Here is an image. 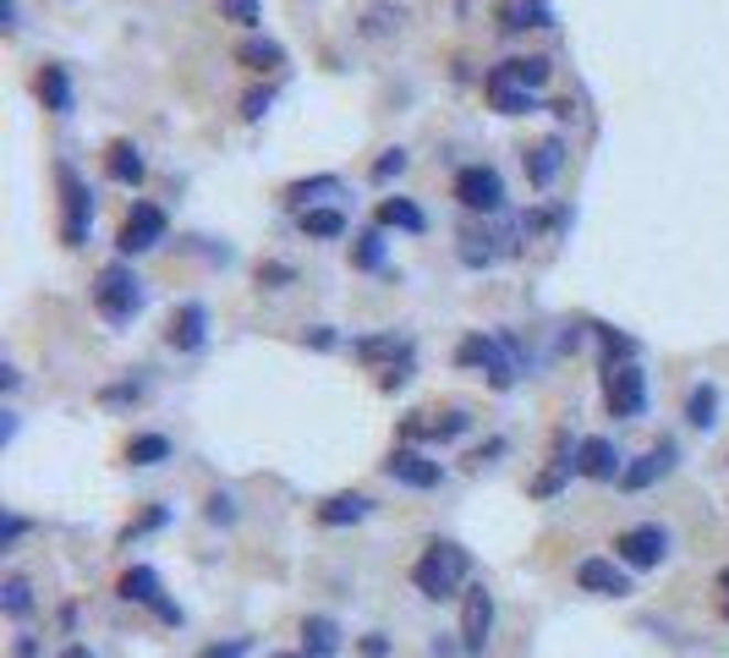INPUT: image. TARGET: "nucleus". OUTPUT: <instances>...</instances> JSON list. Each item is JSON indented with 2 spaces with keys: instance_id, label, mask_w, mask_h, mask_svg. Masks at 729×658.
<instances>
[{
  "instance_id": "1",
  "label": "nucleus",
  "mask_w": 729,
  "mask_h": 658,
  "mask_svg": "<svg viewBox=\"0 0 729 658\" xmlns=\"http://www.w3.org/2000/svg\"><path fill=\"white\" fill-rule=\"evenodd\" d=\"M466 576H472V560H466V549L461 543H450V538H434L429 549H423V560L412 565V582H418V593L423 598H455L461 587H466Z\"/></svg>"
},
{
  "instance_id": "2",
  "label": "nucleus",
  "mask_w": 729,
  "mask_h": 658,
  "mask_svg": "<svg viewBox=\"0 0 729 658\" xmlns=\"http://www.w3.org/2000/svg\"><path fill=\"white\" fill-rule=\"evenodd\" d=\"M144 303H148L144 280H138L127 264H105V269H99V280H94V308H99L110 325H133V319L144 314Z\"/></svg>"
},
{
  "instance_id": "3",
  "label": "nucleus",
  "mask_w": 729,
  "mask_h": 658,
  "mask_svg": "<svg viewBox=\"0 0 729 658\" xmlns=\"http://www.w3.org/2000/svg\"><path fill=\"white\" fill-rule=\"evenodd\" d=\"M516 340H494V335H466L461 340V351H455V362L461 368H483L488 379H494V390H510L516 384Z\"/></svg>"
},
{
  "instance_id": "4",
  "label": "nucleus",
  "mask_w": 729,
  "mask_h": 658,
  "mask_svg": "<svg viewBox=\"0 0 729 658\" xmlns=\"http://www.w3.org/2000/svg\"><path fill=\"white\" fill-rule=\"evenodd\" d=\"M55 181H61V203H66L61 236H66V247H83V236H88V220H94V192L83 187V176H77L72 164H55Z\"/></svg>"
},
{
  "instance_id": "5",
  "label": "nucleus",
  "mask_w": 729,
  "mask_h": 658,
  "mask_svg": "<svg viewBox=\"0 0 729 658\" xmlns=\"http://www.w3.org/2000/svg\"><path fill=\"white\" fill-rule=\"evenodd\" d=\"M603 401H609V417H642V406H647V373H642L636 362L609 368Z\"/></svg>"
},
{
  "instance_id": "6",
  "label": "nucleus",
  "mask_w": 729,
  "mask_h": 658,
  "mask_svg": "<svg viewBox=\"0 0 729 658\" xmlns=\"http://www.w3.org/2000/svg\"><path fill=\"white\" fill-rule=\"evenodd\" d=\"M614 549H620L625 565L653 571V565H664V554H669V532H664L658 521H642V527H625V532L614 538Z\"/></svg>"
},
{
  "instance_id": "7",
  "label": "nucleus",
  "mask_w": 729,
  "mask_h": 658,
  "mask_svg": "<svg viewBox=\"0 0 729 658\" xmlns=\"http://www.w3.org/2000/svg\"><path fill=\"white\" fill-rule=\"evenodd\" d=\"M455 198H461V209H483V214H494V209L505 203V181H499L494 164H466V170L455 176Z\"/></svg>"
},
{
  "instance_id": "8",
  "label": "nucleus",
  "mask_w": 729,
  "mask_h": 658,
  "mask_svg": "<svg viewBox=\"0 0 729 658\" xmlns=\"http://www.w3.org/2000/svg\"><path fill=\"white\" fill-rule=\"evenodd\" d=\"M488 632H494V598L488 587H466L461 593V648L477 658L488 648Z\"/></svg>"
},
{
  "instance_id": "9",
  "label": "nucleus",
  "mask_w": 729,
  "mask_h": 658,
  "mask_svg": "<svg viewBox=\"0 0 729 658\" xmlns=\"http://www.w3.org/2000/svg\"><path fill=\"white\" fill-rule=\"evenodd\" d=\"M159 242H165V209H159V203H133V214L122 220L116 247L133 258V253H148V247H159Z\"/></svg>"
},
{
  "instance_id": "10",
  "label": "nucleus",
  "mask_w": 729,
  "mask_h": 658,
  "mask_svg": "<svg viewBox=\"0 0 729 658\" xmlns=\"http://www.w3.org/2000/svg\"><path fill=\"white\" fill-rule=\"evenodd\" d=\"M122 598H133V604H144V609H154L159 620H170V626H181V609H176V604H165V593H159V576H154L148 565H133V571L122 576Z\"/></svg>"
},
{
  "instance_id": "11",
  "label": "nucleus",
  "mask_w": 729,
  "mask_h": 658,
  "mask_svg": "<svg viewBox=\"0 0 729 658\" xmlns=\"http://www.w3.org/2000/svg\"><path fill=\"white\" fill-rule=\"evenodd\" d=\"M577 587H582V593H598V598H625V593H631L625 571H620L614 560H603V554H587L582 565H577Z\"/></svg>"
},
{
  "instance_id": "12",
  "label": "nucleus",
  "mask_w": 729,
  "mask_h": 658,
  "mask_svg": "<svg viewBox=\"0 0 729 658\" xmlns=\"http://www.w3.org/2000/svg\"><path fill=\"white\" fill-rule=\"evenodd\" d=\"M384 473H390L395 484H406V489H439V478H444V467H439V461H429L423 450H406V445L384 461Z\"/></svg>"
},
{
  "instance_id": "13",
  "label": "nucleus",
  "mask_w": 729,
  "mask_h": 658,
  "mask_svg": "<svg viewBox=\"0 0 729 658\" xmlns=\"http://www.w3.org/2000/svg\"><path fill=\"white\" fill-rule=\"evenodd\" d=\"M203 329H209V314H203V303H181V308L170 314V329H165V340H170L176 351H198V346H203Z\"/></svg>"
},
{
  "instance_id": "14",
  "label": "nucleus",
  "mask_w": 729,
  "mask_h": 658,
  "mask_svg": "<svg viewBox=\"0 0 729 658\" xmlns=\"http://www.w3.org/2000/svg\"><path fill=\"white\" fill-rule=\"evenodd\" d=\"M488 99H494L499 116H527V110H538L532 88H521V83H510V77H499V72H488Z\"/></svg>"
},
{
  "instance_id": "15",
  "label": "nucleus",
  "mask_w": 729,
  "mask_h": 658,
  "mask_svg": "<svg viewBox=\"0 0 729 658\" xmlns=\"http://www.w3.org/2000/svg\"><path fill=\"white\" fill-rule=\"evenodd\" d=\"M577 473H582V478H598V484H609V478L620 473L614 445H609V439H582V450H577Z\"/></svg>"
},
{
  "instance_id": "16",
  "label": "nucleus",
  "mask_w": 729,
  "mask_h": 658,
  "mask_svg": "<svg viewBox=\"0 0 729 658\" xmlns=\"http://www.w3.org/2000/svg\"><path fill=\"white\" fill-rule=\"evenodd\" d=\"M675 467V445H658V450H647V456H636V467H625L620 473V484L625 489H647L653 478H664Z\"/></svg>"
},
{
  "instance_id": "17",
  "label": "nucleus",
  "mask_w": 729,
  "mask_h": 658,
  "mask_svg": "<svg viewBox=\"0 0 729 658\" xmlns=\"http://www.w3.org/2000/svg\"><path fill=\"white\" fill-rule=\"evenodd\" d=\"M560 164H566V144H560V138H543V144L532 149V160H527V181H532V187H554Z\"/></svg>"
},
{
  "instance_id": "18",
  "label": "nucleus",
  "mask_w": 729,
  "mask_h": 658,
  "mask_svg": "<svg viewBox=\"0 0 729 658\" xmlns=\"http://www.w3.org/2000/svg\"><path fill=\"white\" fill-rule=\"evenodd\" d=\"M335 648H340V626H335V620H324V615L302 620V654L307 658H335Z\"/></svg>"
},
{
  "instance_id": "19",
  "label": "nucleus",
  "mask_w": 729,
  "mask_h": 658,
  "mask_svg": "<svg viewBox=\"0 0 729 658\" xmlns=\"http://www.w3.org/2000/svg\"><path fill=\"white\" fill-rule=\"evenodd\" d=\"M105 164H110V176L122 181V187H144V176H148V164L144 155L122 138V144H110V155H105Z\"/></svg>"
},
{
  "instance_id": "20",
  "label": "nucleus",
  "mask_w": 729,
  "mask_h": 658,
  "mask_svg": "<svg viewBox=\"0 0 729 658\" xmlns=\"http://www.w3.org/2000/svg\"><path fill=\"white\" fill-rule=\"evenodd\" d=\"M39 99H44V110L72 116V83H66V66H44V72H39Z\"/></svg>"
},
{
  "instance_id": "21",
  "label": "nucleus",
  "mask_w": 729,
  "mask_h": 658,
  "mask_svg": "<svg viewBox=\"0 0 729 658\" xmlns=\"http://www.w3.org/2000/svg\"><path fill=\"white\" fill-rule=\"evenodd\" d=\"M368 510H373V505H368L362 494H335V499L318 505V521H324V527H346V521H362Z\"/></svg>"
},
{
  "instance_id": "22",
  "label": "nucleus",
  "mask_w": 729,
  "mask_h": 658,
  "mask_svg": "<svg viewBox=\"0 0 729 658\" xmlns=\"http://www.w3.org/2000/svg\"><path fill=\"white\" fill-rule=\"evenodd\" d=\"M499 77H510V83H521V88H543L549 83V61L543 55H521V61H505V66H494Z\"/></svg>"
},
{
  "instance_id": "23",
  "label": "nucleus",
  "mask_w": 729,
  "mask_h": 658,
  "mask_svg": "<svg viewBox=\"0 0 729 658\" xmlns=\"http://www.w3.org/2000/svg\"><path fill=\"white\" fill-rule=\"evenodd\" d=\"M379 225H395V231H423L429 220H423V209H418L412 198H384V203H379Z\"/></svg>"
},
{
  "instance_id": "24",
  "label": "nucleus",
  "mask_w": 729,
  "mask_h": 658,
  "mask_svg": "<svg viewBox=\"0 0 729 658\" xmlns=\"http://www.w3.org/2000/svg\"><path fill=\"white\" fill-rule=\"evenodd\" d=\"M686 423H691V428H714V423H719V390H714V384H697V390H691Z\"/></svg>"
},
{
  "instance_id": "25",
  "label": "nucleus",
  "mask_w": 729,
  "mask_h": 658,
  "mask_svg": "<svg viewBox=\"0 0 729 658\" xmlns=\"http://www.w3.org/2000/svg\"><path fill=\"white\" fill-rule=\"evenodd\" d=\"M401 22H406V11H401V6H390V0H379V6H368V11H362V33H368V39H384V33H395Z\"/></svg>"
},
{
  "instance_id": "26",
  "label": "nucleus",
  "mask_w": 729,
  "mask_h": 658,
  "mask_svg": "<svg viewBox=\"0 0 729 658\" xmlns=\"http://www.w3.org/2000/svg\"><path fill=\"white\" fill-rule=\"evenodd\" d=\"M127 461H133V467H159V461H170V439H165V434H138V439L127 445Z\"/></svg>"
},
{
  "instance_id": "27",
  "label": "nucleus",
  "mask_w": 729,
  "mask_h": 658,
  "mask_svg": "<svg viewBox=\"0 0 729 658\" xmlns=\"http://www.w3.org/2000/svg\"><path fill=\"white\" fill-rule=\"evenodd\" d=\"M302 231L307 236H346V214L340 209H302Z\"/></svg>"
},
{
  "instance_id": "28",
  "label": "nucleus",
  "mask_w": 729,
  "mask_h": 658,
  "mask_svg": "<svg viewBox=\"0 0 729 658\" xmlns=\"http://www.w3.org/2000/svg\"><path fill=\"white\" fill-rule=\"evenodd\" d=\"M0 604H6V615H17V620H22V615L33 609V587H28L22 576H11V582L0 587Z\"/></svg>"
},
{
  "instance_id": "29",
  "label": "nucleus",
  "mask_w": 729,
  "mask_h": 658,
  "mask_svg": "<svg viewBox=\"0 0 729 658\" xmlns=\"http://www.w3.org/2000/svg\"><path fill=\"white\" fill-rule=\"evenodd\" d=\"M236 55H242L247 66H258V72H264V66H281V44H270V39H247Z\"/></svg>"
},
{
  "instance_id": "30",
  "label": "nucleus",
  "mask_w": 729,
  "mask_h": 658,
  "mask_svg": "<svg viewBox=\"0 0 729 658\" xmlns=\"http://www.w3.org/2000/svg\"><path fill=\"white\" fill-rule=\"evenodd\" d=\"M351 258H357V269H379V264H384V236H379V231H362Z\"/></svg>"
},
{
  "instance_id": "31",
  "label": "nucleus",
  "mask_w": 729,
  "mask_h": 658,
  "mask_svg": "<svg viewBox=\"0 0 729 658\" xmlns=\"http://www.w3.org/2000/svg\"><path fill=\"white\" fill-rule=\"evenodd\" d=\"M318 192H340V181H335V176H313V181H296V187H292V192H286V198L307 209V198H318Z\"/></svg>"
},
{
  "instance_id": "32",
  "label": "nucleus",
  "mask_w": 729,
  "mask_h": 658,
  "mask_svg": "<svg viewBox=\"0 0 729 658\" xmlns=\"http://www.w3.org/2000/svg\"><path fill=\"white\" fill-rule=\"evenodd\" d=\"M390 351H406V346H401L395 335H379V340H362V346H357V357H368V362H373V357H390Z\"/></svg>"
},
{
  "instance_id": "33",
  "label": "nucleus",
  "mask_w": 729,
  "mask_h": 658,
  "mask_svg": "<svg viewBox=\"0 0 729 658\" xmlns=\"http://www.w3.org/2000/svg\"><path fill=\"white\" fill-rule=\"evenodd\" d=\"M220 11H225L231 22H247V28L258 22V0H220Z\"/></svg>"
},
{
  "instance_id": "34",
  "label": "nucleus",
  "mask_w": 729,
  "mask_h": 658,
  "mask_svg": "<svg viewBox=\"0 0 729 658\" xmlns=\"http://www.w3.org/2000/svg\"><path fill=\"white\" fill-rule=\"evenodd\" d=\"M603 346H609V368H614V357H636V340H631V335L603 329Z\"/></svg>"
},
{
  "instance_id": "35",
  "label": "nucleus",
  "mask_w": 729,
  "mask_h": 658,
  "mask_svg": "<svg viewBox=\"0 0 729 658\" xmlns=\"http://www.w3.org/2000/svg\"><path fill=\"white\" fill-rule=\"evenodd\" d=\"M406 170V149H390L384 160L373 164V181H390V176H401Z\"/></svg>"
},
{
  "instance_id": "36",
  "label": "nucleus",
  "mask_w": 729,
  "mask_h": 658,
  "mask_svg": "<svg viewBox=\"0 0 729 658\" xmlns=\"http://www.w3.org/2000/svg\"><path fill=\"white\" fill-rule=\"evenodd\" d=\"M406 379H412V357H401V362H390V368H384V379H379V384H384V390H401V384H406Z\"/></svg>"
},
{
  "instance_id": "37",
  "label": "nucleus",
  "mask_w": 729,
  "mask_h": 658,
  "mask_svg": "<svg viewBox=\"0 0 729 658\" xmlns=\"http://www.w3.org/2000/svg\"><path fill=\"white\" fill-rule=\"evenodd\" d=\"M209 521H236V499L231 494H209Z\"/></svg>"
},
{
  "instance_id": "38",
  "label": "nucleus",
  "mask_w": 729,
  "mask_h": 658,
  "mask_svg": "<svg viewBox=\"0 0 729 658\" xmlns=\"http://www.w3.org/2000/svg\"><path fill=\"white\" fill-rule=\"evenodd\" d=\"M22 532H28V521H22V516H6V527H0V549H11Z\"/></svg>"
},
{
  "instance_id": "39",
  "label": "nucleus",
  "mask_w": 729,
  "mask_h": 658,
  "mask_svg": "<svg viewBox=\"0 0 729 658\" xmlns=\"http://www.w3.org/2000/svg\"><path fill=\"white\" fill-rule=\"evenodd\" d=\"M521 17H532V28H549V22H554L543 0H521Z\"/></svg>"
},
{
  "instance_id": "40",
  "label": "nucleus",
  "mask_w": 729,
  "mask_h": 658,
  "mask_svg": "<svg viewBox=\"0 0 729 658\" xmlns=\"http://www.w3.org/2000/svg\"><path fill=\"white\" fill-rule=\"evenodd\" d=\"M264 110H270V94H247V105H242V116H247V121H258Z\"/></svg>"
},
{
  "instance_id": "41",
  "label": "nucleus",
  "mask_w": 729,
  "mask_h": 658,
  "mask_svg": "<svg viewBox=\"0 0 729 658\" xmlns=\"http://www.w3.org/2000/svg\"><path fill=\"white\" fill-rule=\"evenodd\" d=\"M390 654V643H384V637H368V643H362V658H384Z\"/></svg>"
},
{
  "instance_id": "42",
  "label": "nucleus",
  "mask_w": 729,
  "mask_h": 658,
  "mask_svg": "<svg viewBox=\"0 0 729 658\" xmlns=\"http://www.w3.org/2000/svg\"><path fill=\"white\" fill-rule=\"evenodd\" d=\"M242 654H247V643H231V648H209L203 658H242Z\"/></svg>"
},
{
  "instance_id": "43",
  "label": "nucleus",
  "mask_w": 729,
  "mask_h": 658,
  "mask_svg": "<svg viewBox=\"0 0 729 658\" xmlns=\"http://www.w3.org/2000/svg\"><path fill=\"white\" fill-rule=\"evenodd\" d=\"M719 593H725V604H719V609H725V620H729V571H719Z\"/></svg>"
},
{
  "instance_id": "44",
  "label": "nucleus",
  "mask_w": 729,
  "mask_h": 658,
  "mask_svg": "<svg viewBox=\"0 0 729 658\" xmlns=\"http://www.w3.org/2000/svg\"><path fill=\"white\" fill-rule=\"evenodd\" d=\"M66 658H88V654H83V648H72V654H66Z\"/></svg>"
},
{
  "instance_id": "45",
  "label": "nucleus",
  "mask_w": 729,
  "mask_h": 658,
  "mask_svg": "<svg viewBox=\"0 0 729 658\" xmlns=\"http://www.w3.org/2000/svg\"><path fill=\"white\" fill-rule=\"evenodd\" d=\"M281 658H307V654H281Z\"/></svg>"
}]
</instances>
